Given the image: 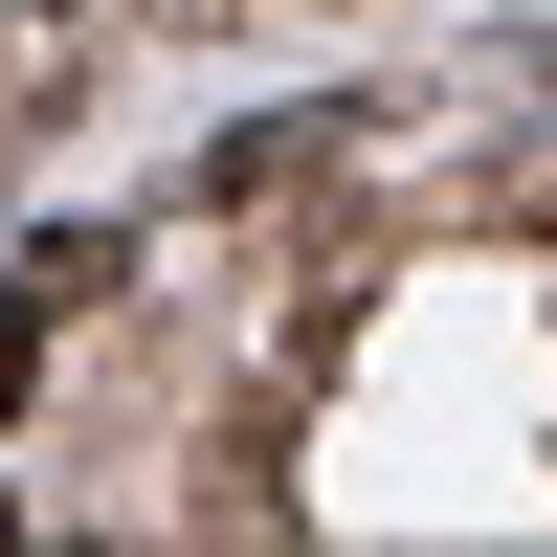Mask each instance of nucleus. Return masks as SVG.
<instances>
[{"label": "nucleus", "instance_id": "f257e3e1", "mask_svg": "<svg viewBox=\"0 0 557 557\" xmlns=\"http://www.w3.org/2000/svg\"><path fill=\"white\" fill-rule=\"evenodd\" d=\"M67 312H112V246H23V268H0V401L45 380V335H67Z\"/></svg>", "mask_w": 557, "mask_h": 557}]
</instances>
